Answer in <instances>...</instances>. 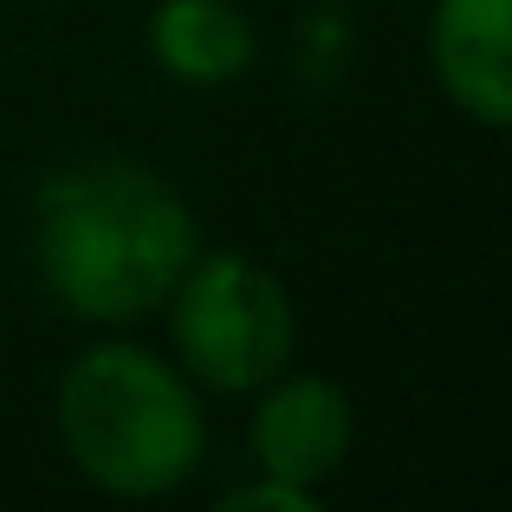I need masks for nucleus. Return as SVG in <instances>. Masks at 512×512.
I'll use <instances>...</instances> for the list:
<instances>
[{
	"mask_svg": "<svg viewBox=\"0 0 512 512\" xmlns=\"http://www.w3.org/2000/svg\"><path fill=\"white\" fill-rule=\"evenodd\" d=\"M59 435L78 474L117 500H163L208 448L195 383L137 344H98L65 370Z\"/></svg>",
	"mask_w": 512,
	"mask_h": 512,
	"instance_id": "nucleus-2",
	"label": "nucleus"
},
{
	"mask_svg": "<svg viewBox=\"0 0 512 512\" xmlns=\"http://www.w3.org/2000/svg\"><path fill=\"white\" fill-rule=\"evenodd\" d=\"M221 512H318V493H305V487H286V480L260 474L253 487H234V493H221Z\"/></svg>",
	"mask_w": 512,
	"mask_h": 512,
	"instance_id": "nucleus-7",
	"label": "nucleus"
},
{
	"mask_svg": "<svg viewBox=\"0 0 512 512\" xmlns=\"http://www.w3.org/2000/svg\"><path fill=\"white\" fill-rule=\"evenodd\" d=\"M350 441H357V409L331 376L279 370L253 409V461L286 487L325 493V480H338V467L350 461Z\"/></svg>",
	"mask_w": 512,
	"mask_h": 512,
	"instance_id": "nucleus-4",
	"label": "nucleus"
},
{
	"mask_svg": "<svg viewBox=\"0 0 512 512\" xmlns=\"http://www.w3.org/2000/svg\"><path fill=\"white\" fill-rule=\"evenodd\" d=\"M260 52L253 20L234 0H156L150 59L175 85H234Z\"/></svg>",
	"mask_w": 512,
	"mask_h": 512,
	"instance_id": "nucleus-6",
	"label": "nucleus"
},
{
	"mask_svg": "<svg viewBox=\"0 0 512 512\" xmlns=\"http://www.w3.org/2000/svg\"><path fill=\"white\" fill-rule=\"evenodd\" d=\"M201 253L169 175L130 156H72L33 188V260L46 292L85 325H137Z\"/></svg>",
	"mask_w": 512,
	"mask_h": 512,
	"instance_id": "nucleus-1",
	"label": "nucleus"
},
{
	"mask_svg": "<svg viewBox=\"0 0 512 512\" xmlns=\"http://www.w3.org/2000/svg\"><path fill=\"white\" fill-rule=\"evenodd\" d=\"M163 305L188 383L247 396L292 363V338H299L292 299L247 253H195Z\"/></svg>",
	"mask_w": 512,
	"mask_h": 512,
	"instance_id": "nucleus-3",
	"label": "nucleus"
},
{
	"mask_svg": "<svg viewBox=\"0 0 512 512\" xmlns=\"http://www.w3.org/2000/svg\"><path fill=\"white\" fill-rule=\"evenodd\" d=\"M428 59L474 124H512V0H435Z\"/></svg>",
	"mask_w": 512,
	"mask_h": 512,
	"instance_id": "nucleus-5",
	"label": "nucleus"
}]
</instances>
